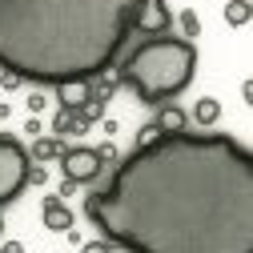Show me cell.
Masks as SVG:
<instances>
[{
	"label": "cell",
	"instance_id": "obj_16",
	"mask_svg": "<svg viewBox=\"0 0 253 253\" xmlns=\"http://www.w3.org/2000/svg\"><path fill=\"white\" fill-rule=\"evenodd\" d=\"M161 137V129H157V125H145V129L137 133V145H149V141H157Z\"/></svg>",
	"mask_w": 253,
	"mask_h": 253
},
{
	"label": "cell",
	"instance_id": "obj_18",
	"mask_svg": "<svg viewBox=\"0 0 253 253\" xmlns=\"http://www.w3.org/2000/svg\"><path fill=\"white\" fill-rule=\"evenodd\" d=\"M0 253H24V245H20V241H4V245H0Z\"/></svg>",
	"mask_w": 253,
	"mask_h": 253
},
{
	"label": "cell",
	"instance_id": "obj_9",
	"mask_svg": "<svg viewBox=\"0 0 253 253\" xmlns=\"http://www.w3.org/2000/svg\"><path fill=\"white\" fill-rule=\"evenodd\" d=\"M81 133H88V121H84V113H77V109H56V117H52V137H81Z\"/></svg>",
	"mask_w": 253,
	"mask_h": 253
},
{
	"label": "cell",
	"instance_id": "obj_3",
	"mask_svg": "<svg viewBox=\"0 0 253 253\" xmlns=\"http://www.w3.org/2000/svg\"><path fill=\"white\" fill-rule=\"evenodd\" d=\"M197 73V48L181 37H149L121 60V84L137 92L141 105H165L181 88H189Z\"/></svg>",
	"mask_w": 253,
	"mask_h": 253
},
{
	"label": "cell",
	"instance_id": "obj_1",
	"mask_svg": "<svg viewBox=\"0 0 253 253\" xmlns=\"http://www.w3.org/2000/svg\"><path fill=\"white\" fill-rule=\"evenodd\" d=\"M84 217L125 253H253V153L229 133L137 145Z\"/></svg>",
	"mask_w": 253,
	"mask_h": 253
},
{
	"label": "cell",
	"instance_id": "obj_6",
	"mask_svg": "<svg viewBox=\"0 0 253 253\" xmlns=\"http://www.w3.org/2000/svg\"><path fill=\"white\" fill-rule=\"evenodd\" d=\"M169 24H173V12H169L165 0H141V4H137L133 33H145V37H169Z\"/></svg>",
	"mask_w": 253,
	"mask_h": 253
},
{
	"label": "cell",
	"instance_id": "obj_17",
	"mask_svg": "<svg viewBox=\"0 0 253 253\" xmlns=\"http://www.w3.org/2000/svg\"><path fill=\"white\" fill-rule=\"evenodd\" d=\"M28 109H33V117L44 109V97H41V92H28Z\"/></svg>",
	"mask_w": 253,
	"mask_h": 253
},
{
	"label": "cell",
	"instance_id": "obj_4",
	"mask_svg": "<svg viewBox=\"0 0 253 253\" xmlns=\"http://www.w3.org/2000/svg\"><path fill=\"white\" fill-rule=\"evenodd\" d=\"M28 173H33V161H28V149L16 137L0 133V205H8L24 193Z\"/></svg>",
	"mask_w": 253,
	"mask_h": 253
},
{
	"label": "cell",
	"instance_id": "obj_2",
	"mask_svg": "<svg viewBox=\"0 0 253 253\" xmlns=\"http://www.w3.org/2000/svg\"><path fill=\"white\" fill-rule=\"evenodd\" d=\"M141 0H0V73L28 84L97 81L133 37Z\"/></svg>",
	"mask_w": 253,
	"mask_h": 253
},
{
	"label": "cell",
	"instance_id": "obj_11",
	"mask_svg": "<svg viewBox=\"0 0 253 253\" xmlns=\"http://www.w3.org/2000/svg\"><path fill=\"white\" fill-rule=\"evenodd\" d=\"M157 129L161 133H185V125H189V117L177 109V105H161V113H157Z\"/></svg>",
	"mask_w": 253,
	"mask_h": 253
},
{
	"label": "cell",
	"instance_id": "obj_7",
	"mask_svg": "<svg viewBox=\"0 0 253 253\" xmlns=\"http://www.w3.org/2000/svg\"><path fill=\"white\" fill-rule=\"evenodd\" d=\"M41 213H44V229H52V233H73V209L60 201V197H44V205H41Z\"/></svg>",
	"mask_w": 253,
	"mask_h": 253
},
{
	"label": "cell",
	"instance_id": "obj_8",
	"mask_svg": "<svg viewBox=\"0 0 253 253\" xmlns=\"http://www.w3.org/2000/svg\"><path fill=\"white\" fill-rule=\"evenodd\" d=\"M56 101L60 109H84L92 101V81H65V84H56Z\"/></svg>",
	"mask_w": 253,
	"mask_h": 253
},
{
	"label": "cell",
	"instance_id": "obj_19",
	"mask_svg": "<svg viewBox=\"0 0 253 253\" xmlns=\"http://www.w3.org/2000/svg\"><path fill=\"white\" fill-rule=\"evenodd\" d=\"M16 84H20L16 77H8V73H0V88H16Z\"/></svg>",
	"mask_w": 253,
	"mask_h": 253
},
{
	"label": "cell",
	"instance_id": "obj_10",
	"mask_svg": "<svg viewBox=\"0 0 253 253\" xmlns=\"http://www.w3.org/2000/svg\"><path fill=\"white\" fill-rule=\"evenodd\" d=\"M60 153H65V141H60V137H37L33 149H28V161L44 165V161H56Z\"/></svg>",
	"mask_w": 253,
	"mask_h": 253
},
{
	"label": "cell",
	"instance_id": "obj_5",
	"mask_svg": "<svg viewBox=\"0 0 253 253\" xmlns=\"http://www.w3.org/2000/svg\"><path fill=\"white\" fill-rule=\"evenodd\" d=\"M60 161V173H65V181H73V185H88V181H97L101 177V169H105V161H101V153L97 149H69L65 145V153L56 157Z\"/></svg>",
	"mask_w": 253,
	"mask_h": 253
},
{
	"label": "cell",
	"instance_id": "obj_14",
	"mask_svg": "<svg viewBox=\"0 0 253 253\" xmlns=\"http://www.w3.org/2000/svg\"><path fill=\"white\" fill-rule=\"evenodd\" d=\"M181 28H185V41H189V37H197V33H201L197 12H181Z\"/></svg>",
	"mask_w": 253,
	"mask_h": 253
},
{
	"label": "cell",
	"instance_id": "obj_13",
	"mask_svg": "<svg viewBox=\"0 0 253 253\" xmlns=\"http://www.w3.org/2000/svg\"><path fill=\"white\" fill-rule=\"evenodd\" d=\"M225 24H233V28L249 24V0H229L225 4Z\"/></svg>",
	"mask_w": 253,
	"mask_h": 253
},
{
	"label": "cell",
	"instance_id": "obj_12",
	"mask_svg": "<svg viewBox=\"0 0 253 253\" xmlns=\"http://www.w3.org/2000/svg\"><path fill=\"white\" fill-rule=\"evenodd\" d=\"M217 117H221V101H213V97H201V101L193 105V121L201 125V129L217 125Z\"/></svg>",
	"mask_w": 253,
	"mask_h": 253
},
{
	"label": "cell",
	"instance_id": "obj_20",
	"mask_svg": "<svg viewBox=\"0 0 253 253\" xmlns=\"http://www.w3.org/2000/svg\"><path fill=\"white\" fill-rule=\"evenodd\" d=\"M0 233H4V217H0Z\"/></svg>",
	"mask_w": 253,
	"mask_h": 253
},
{
	"label": "cell",
	"instance_id": "obj_15",
	"mask_svg": "<svg viewBox=\"0 0 253 253\" xmlns=\"http://www.w3.org/2000/svg\"><path fill=\"white\" fill-rule=\"evenodd\" d=\"M81 253H113V245H109L105 237H97V241H84V245H81Z\"/></svg>",
	"mask_w": 253,
	"mask_h": 253
}]
</instances>
